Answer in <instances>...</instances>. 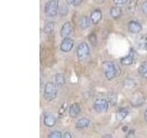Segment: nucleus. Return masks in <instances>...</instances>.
<instances>
[{"label": "nucleus", "mask_w": 147, "mask_h": 138, "mask_svg": "<svg viewBox=\"0 0 147 138\" xmlns=\"http://www.w3.org/2000/svg\"><path fill=\"white\" fill-rule=\"evenodd\" d=\"M117 101H118V96L114 93H111V94H109L108 96V103L109 105L110 106H115L117 104Z\"/></svg>", "instance_id": "nucleus-22"}, {"label": "nucleus", "mask_w": 147, "mask_h": 138, "mask_svg": "<svg viewBox=\"0 0 147 138\" xmlns=\"http://www.w3.org/2000/svg\"><path fill=\"white\" fill-rule=\"evenodd\" d=\"M113 1L116 5H124L128 2V0H113Z\"/></svg>", "instance_id": "nucleus-30"}, {"label": "nucleus", "mask_w": 147, "mask_h": 138, "mask_svg": "<svg viewBox=\"0 0 147 138\" xmlns=\"http://www.w3.org/2000/svg\"><path fill=\"white\" fill-rule=\"evenodd\" d=\"M108 106H109L108 100H106L104 99H98L95 101L94 109L98 112H105L108 110Z\"/></svg>", "instance_id": "nucleus-6"}, {"label": "nucleus", "mask_w": 147, "mask_h": 138, "mask_svg": "<svg viewBox=\"0 0 147 138\" xmlns=\"http://www.w3.org/2000/svg\"><path fill=\"white\" fill-rule=\"evenodd\" d=\"M66 1H67L68 3H70V4H72V2H73V0H66Z\"/></svg>", "instance_id": "nucleus-37"}, {"label": "nucleus", "mask_w": 147, "mask_h": 138, "mask_svg": "<svg viewBox=\"0 0 147 138\" xmlns=\"http://www.w3.org/2000/svg\"><path fill=\"white\" fill-rule=\"evenodd\" d=\"M137 6V0H130L128 4V9L130 12H134Z\"/></svg>", "instance_id": "nucleus-25"}, {"label": "nucleus", "mask_w": 147, "mask_h": 138, "mask_svg": "<svg viewBox=\"0 0 147 138\" xmlns=\"http://www.w3.org/2000/svg\"><path fill=\"white\" fill-rule=\"evenodd\" d=\"M83 2V0H73L72 4L74 5V6H79V5H81Z\"/></svg>", "instance_id": "nucleus-31"}, {"label": "nucleus", "mask_w": 147, "mask_h": 138, "mask_svg": "<svg viewBox=\"0 0 147 138\" xmlns=\"http://www.w3.org/2000/svg\"><path fill=\"white\" fill-rule=\"evenodd\" d=\"M56 96H57V86L53 82H48L44 87L43 97L45 100L52 101L56 98Z\"/></svg>", "instance_id": "nucleus-1"}, {"label": "nucleus", "mask_w": 147, "mask_h": 138, "mask_svg": "<svg viewBox=\"0 0 147 138\" xmlns=\"http://www.w3.org/2000/svg\"><path fill=\"white\" fill-rule=\"evenodd\" d=\"M95 1H96V2H98V3H102V2L104 1V0H95Z\"/></svg>", "instance_id": "nucleus-36"}, {"label": "nucleus", "mask_w": 147, "mask_h": 138, "mask_svg": "<svg viewBox=\"0 0 147 138\" xmlns=\"http://www.w3.org/2000/svg\"><path fill=\"white\" fill-rule=\"evenodd\" d=\"M76 53L80 61H84L89 55V47L86 43H81L77 46Z\"/></svg>", "instance_id": "nucleus-4"}, {"label": "nucleus", "mask_w": 147, "mask_h": 138, "mask_svg": "<svg viewBox=\"0 0 147 138\" xmlns=\"http://www.w3.org/2000/svg\"><path fill=\"white\" fill-rule=\"evenodd\" d=\"M65 83V77L63 74H57L54 76V84L57 87H63Z\"/></svg>", "instance_id": "nucleus-18"}, {"label": "nucleus", "mask_w": 147, "mask_h": 138, "mask_svg": "<svg viewBox=\"0 0 147 138\" xmlns=\"http://www.w3.org/2000/svg\"><path fill=\"white\" fill-rule=\"evenodd\" d=\"M73 46H74V41L72 39L69 38L63 39V43H61V50L64 53H68L72 50Z\"/></svg>", "instance_id": "nucleus-8"}, {"label": "nucleus", "mask_w": 147, "mask_h": 138, "mask_svg": "<svg viewBox=\"0 0 147 138\" xmlns=\"http://www.w3.org/2000/svg\"><path fill=\"white\" fill-rule=\"evenodd\" d=\"M91 21L93 24H98V23L101 20V18H102V13H101L100 10L98 9H96L93 12L91 13Z\"/></svg>", "instance_id": "nucleus-13"}, {"label": "nucleus", "mask_w": 147, "mask_h": 138, "mask_svg": "<svg viewBox=\"0 0 147 138\" xmlns=\"http://www.w3.org/2000/svg\"><path fill=\"white\" fill-rule=\"evenodd\" d=\"M89 120L88 119H86V118H81L79 119L78 121L76 122V126L77 129H85L86 128L87 126L89 125Z\"/></svg>", "instance_id": "nucleus-17"}, {"label": "nucleus", "mask_w": 147, "mask_h": 138, "mask_svg": "<svg viewBox=\"0 0 147 138\" xmlns=\"http://www.w3.org/2000/svg\"><path fill=\"white\" fill-rule=\"evenodd\" d=\"M123 131H127L128 130V126H123V129H122Z\"/></svg>", "instance_id": "nucleus-35"}, {"label": "nucleus", "mask_w": 147, "mask_h": 138, "mask_svg": "<svg viewBox=\"0 0 147 138\" xmlns=\"http://www.w3.org/2000/svg\"><path fill=\"white\" fill-rule=\"evenodd\" d=\"M63 138H72V135L70 133H68V132H65V133H63Z\"/></svg>", "instance_id": "nucleus-32"}, {"label": "nucleus", "mask_w": 147, "mask_h": 138, "mask_svg": "<svg viewBox=\"0 0 147 138\" xmlns=\"http://www.w3.org/2000/svg\"><path fill=\"white\" fill-rule=\"evenodd\" d=\"M59 15L61 16V17H64V16H66L67 15V13H68V7L66 6L65 4H63L61 7H59Z\"/></svg>", "instance_id": "nucleus-24"}, {"label": "nucleus", "mask_w": 147, "mask_h": 138, "mask_svg": "<svg viewBox=\"0 0 147 138\" xmlns=\"http://www.w3.org/2000/svg\"><path fill=\"white\" fill-rule=\"evenodd\" d=\"M103 70H104V75L108 80H111L116 76V66L115 64L111 62H106L103 64Z\"/></svg>", "instance_id": "nucleus-3"}, {"label": "nucleus", "mask_w": 147, "mask_h": 138, "mask_svg": "<svg viewBox=\"0 0 147 138\" xmlns=\"http://www.w3.org/2000/svg\"><path fill=\"white\" fill-rule=\"evenodd\" d=\"M43 122H44V124L46 126L53 127L55 124V122H56V119H55V117L52 114H46L44 116Z\"/></svg>", "instance_id": "nucleus-14"}, {"label": "nucleus", "mask_w": 147, "mask_h": 138, "mask_svg": "<svg viewBox=\"0 0 147 138\" xmlns=\"http://www.w3.org/2000/svg\"><path fill=\"white\" fill-rule=\"evenodd\" d=\"M89 41H91V43L93 44V45H96V37L94 33H92L90 36H89Z\"/></svg>", "instance_id": "nucleus-28"}, {"label": "nucleus", "mask_w": 147, "mask_h": 138, "mask_svg": "<svg viewBox=\"0 0 147 138\" xmlns=\"http://www.w3.org/2000/svg\"><path fill=\"white\" fill-rule=\"evenodd\" d=\"M136 44L139 49L147 51V35H141L137 39Z\"/></svg>", "instance_id": "nucleus-11"}, {"label": "nucleus", "mask_w": 147, "mask_h": 138, "mask_svg": "<svg viewBox=\"0 0 147 138\" xmlns=\"http://www.w3.org/2000/svg\"><path fill=\"white\" fill-rule=\"evenodd\" d=\"M48 137H50V138H61V137H63V133L59 131H53L52 133H50Z\"/></svg>", "instance_id": "nucleus-26"}, {"label": "nucleus", "mask_w": 147, "mask_h": 138, "mask_svg": "<svg viewBox=\"0 0 147 138\" xmlns=\"http://www.w3.org/2000/svg\"><path fill=\"white\" fill-rule=\"evenodd\" d=\"M59 3L58 0H50L45 5L44 11L46 16L48 17H55L59 11Z\"/></svg>", "instance_id": "nucleus-2"}, {"label": "nucleus", "mask_w": 147, "mask_h": 138, "mask_svg": "<svg viewBox=\"0 0 147 138\" xmlns=\"http://www.w3.org/2000/svg\"><path fill=\"white\" fill-rule=\"evenodd\" d=\"M142 11L144 12V14L147 15V1H145L144 4L142 5Z\"/></svg>", "instance_id": "nucleus-29"}, {"label": "nucleus", "mask_w": 147, "mask_h": 138, "mask_svg": "<svg viewBox=\"0 0 147 138\" xmlns=\"http://www.w3.org/2000/svg\"><path fill=\"white\" fill-rule=\"evenodd\" d=\"M144 120H145V122H147V110L144 112Z\"/></svg>", "instance_id": "nucleus-34"}, {"label": "nucleus", "mask_w": 147, "mask_h": 138, "mask_svg": "<svg viewBox=\"0 0 147 138\" xmlns=\"http://www.w3.org/2000/svg\"><path fill=\"white\" fill-rule=\"evenodd\" d=\"M73 30H74V28H73V25L71 24V22L64 23L61 29V37L63 39L69 38V36L73 33Z\"/></svg>", "instance_id": "nucleus-7"}, {"label": "nucleus", "mask_w": 147, "mask_h": 138, "mask_svg": "<svg viewBox=\"0 0 147 138\" xmlns=\"http://www.w3.org/2000/svg\"><path fill=\"white\" fill-rule=\"evenodd\" d=\"M91 18L87 17V16H83L80 20H79V26L82 28V29H87L89 26H90V23H91Z\"/></svg>", "instance_id": "nucleus-16"}, {"label": "nucleus", "mask_w": 147, "mask_h": 138, "mask_svg": "<svg viewBox=\"0 0 147 138\" xmlns=\"http://www.w3.org/2000/svg\"><path fill=\"white\" fill-rule=\"evenodd\" d=\"M128 113H129V112H128L127 109L119 108V109H118L117 112H116V119L118 120L119 122H121V121H122V120H124L127 117Z\"/></svg>", "instance_id": "nucleus-15"}, {"label": "nucleus", "mask_w": 147, "mask_h": 138, "mask_svg": "<svg viewBox=\"0 0 147 138\" xmlns=\"http://www.w3.org/2000/svg\"><path fill=\"white\" fill-rule=\"evenodd\" d=\"M139 74L142 77L147 79V62H142L139 66Z\"/></svg>", "instance_id": "nucleus-21"}, {"label": "nucleus", "mask_w": 147, "mask_h": 138, "mask_svg": "<svg viewBox=\"0 0 147 138\" xmlns=\"http://www.w3.org/2000/svg\"><path fill=\"white\" fill-rule=\"evenodd\" d=\"M134 58H135V53L133 51H131L130 53H129L127 56L123 57L121 62L122 64H125V66H130V64H131L133 63V61H134Z\"/></svg>", "instance_id": "nucleus-12"}, {"label": "nucleus", "mask_w": 147, "mask_h": 138, "mask_svg": "<svg viewBox=\"0 0 147 138\" xmlns=\"http://www.w3.org/2000/svg\"><path fill=\"white\" fill-rule=\"evenodd\" d=\"M53 29H54V23L53 22H47L43 28V30H44L45 33L50 34L53 31Z\"/></svg>", "instance_id": "nucleus-23"}, {"label": "nucleus", "mask_w": 147, "mask_h": 138, "mask_svg": "<svg viewBox=\"0 0 147 138\" xmlns=\"http://www.w3.org/2000/svg\"><path fill=\"white\" fill-rule=\"evenodd\" d=\"M133 136H134V131H133V130H131V131H130V132H129L128 133V135H126V137H133Z\"/></svg>", "instance_id": "nucleus-33"}, {"label": "nucleus", "mask_w": 147, "mask_h": 138, "mask_svg": "<svg viewBox=\"0 0 147 138\" xmlns=\"http://www.w3.org/2000/svg\"><path fill=\"white\" fill-rule=\"evenodd\" d=\"M123 87H125L126 89H133L136 87V83L134 80L131 79V78H126V79L123 81Z\"/></svg>", "instance_id": "nucleus-20"}, {"label": "nucleus", "mask_w": 147, "mask_h": 138, "mask_svg": "<svg viewBox=\"0 0 147 138\" xmlns=\"http://www.w3.org/2000/svg\"><path fill=\"white\" fill-rule=\"evenodd\" d=\"M81 112V108L80 105L78 103H74L70 106L69 108V114L72 118H76Z\"/></svg>", "instance_id": "nucleus-10"}, {"label": "nucleus", "mask_w": 147, "mask_h": 138, "mask_svg": "<svg viewBox=\"0 0 147 138\" xmlns=\"http://www.w3.org/2000/svg\"><path fill=\"white\" fill-rule=\"evenodd\" d=\"M128 30L131 33L136 34L142 30V25L137 21H131L128 25Z\"/></svg>", "instance_id": "nucleus-9"}, {"label": "nucleus", "mask_w": 147, "mask_h": 138, "mask_svg": "<svg viewBox=\"0 0 147 138\" xmlns=\"http://www.w3.org/2000/svg\"><path fill=\"white\" fill-rule=\"evenodd\" d=\"M66 108H67V104L66 103H63L62 106H61V108L59 109V115L60 116H63V114L65 112V110H66Z\"/></svg>", "instance_id": "nucleus-27"}, {"label": "nucleus", "mask_w": 147, "mask_h": 138, "mask_svg": "<svg viewBox=\"0 0 147 138\" xmlns=\"http://www.w3.org/2000/svg\"><path fill=\"white\" fill-rule=\"evenodd\" d=\"M145 102V96L142 92H136L132 95L131 104L133 107H141Z\"/></svg>", "instance_id": "nucleus-5"}, {"label": "nucleus", "mask_w": 147, "mask_h": 138, "mask_svg": "<svg viewBox=\"0 0 147 138\" xmlns=\"http://www.w3.org/2000/svg\"><path fill=\"white\" fill-rule=\"evenodd\" d=\"M122 14V10L121 7H113L110 9V16H111L113 18H118L121 16Z\"/></svg>", "instance_id": "nucleus-19"}]
</instances>
